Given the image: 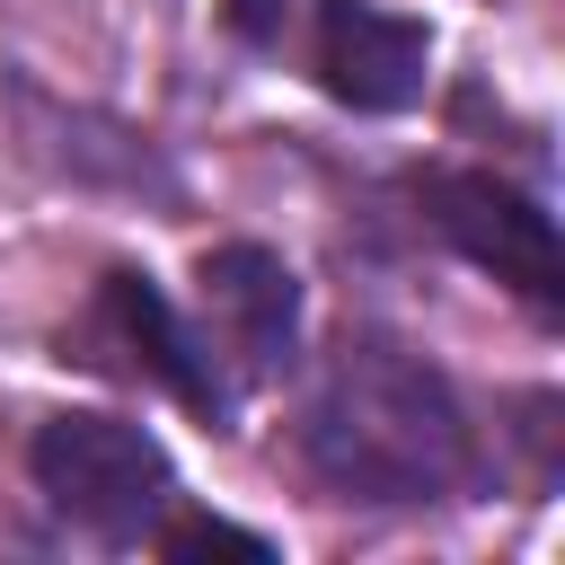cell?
Instances as JSON below:
<instances>
[{"instance_id": "52a82bcc", "label": "cell", "mask_w": 565, "mask_h": 565, "mask_svg": "<svg viewBox=\"0 0 565 565\" xmlns=\"http://www.w3.org/2000/svg\"><path fill=\"white\" fill-rule=\"evenodd\" d=\"M309 9H318V0H230V35L256 44V53H282V44L309 26Z\"/></svg>"}, {"instance_id": "277c9868", "label": "cell", "mask_w": 565, "mask_h": 565, "mask_svg": "<svg viewBox=\"0 0 565 565\" xmlns=\"http://www.w3.org/2000/svg\"><path fill=\"white\" fill-rule=\"evenodd\" d=\"M79 344H88V362H106L124 380H150V388H168L177 406H194L212 424L230 406V388L212 371V344L150 291V274H106L97 300H88V318H79Z\"/></svg>"}, {"instance_id": "7a4b0ae2", "label": "cell", "mask_w": 565, "mask_h": 565, "mask_svg": "<svg viewBox=\"0 0 565 565\" xmlns=\"http://www.w3.org/2000/svg\"><path fill=\"white\" fill-rule=\"evenodd\" d=\"M26 477L71 530H97V539H150L168 494H177L168 450L124 415H53V424H35Z\"/></svg>"}, {"instance_id": "5b68a950", "label": "cell", "mask_w": 565, "mask_h": 565, "mask_svg": "<svg viewBox=\"0 0 565 565\" xmlns=\"http://www.w3.org/2000/svg\"><path fill=\"white\" fill-rule=\"evenodd\" d=\"M424 26L380 9V0H318L309 9V71L335 106L362 115H397L424 97Z\"/></svg>"}, {"instance_id": "3957f363", "label": "cell", "mask_w": 565, "mask_h": 565, "mask_svg": "<svg viewBox=\"0 0 565 565\" xmlns=\"http://www.w3.org/2000/svg\"><path fill=\"white\" fill-rule=\"evenodd\" d=\"M424 221L494 282H512L539 318L565 309V247H556V221L539 212V194L503 185L494 168H433L424 177Z\"/></svg>"}, {"instance_id": "ba28073f", "label": "cell", "mask_w": 565, "mask_h": 565, "mask_svg": "<svg viewBox=\"0 0 565 565\" xmlns=\"http://www.w3.org/2000/svg\"><path fill=\"white\" fill-rule=\"evenodd\" d=\"M159 547H168V556H256V565L274 556L265 539H247V530H230V521H168Z\"/></svg>"}, {"instance_id": "6da1fadb", "label": "cell", "mask_w": 565, "mask_h": 565, "mask_svg": "<svg viewBox=\"0 0 565 565\" xmlns=\"http://www.w3.org/2000/svg\"><path fill=\"white\" fill-rule=\"evenodd\" d=\"M300 459L353 503H433L468 486L477 441L433 362L380 335H344L300 406Z\"/></svg>"}, {"instance_id": "8992f818", "label": "cell", "mask_w": 565, "mask_h": 565, "mask_svg": "<svg viewBox=\"0 0 565 565\" xmlns=\"http://www.w3.org/2000/svg\"><path fill=\"white\" fill-rule=\"evenodd\" d=\"M203 344H221L238 371H282L300 344V282L265 247H212L203 256Z\"/></svg>"}]
</instances>
